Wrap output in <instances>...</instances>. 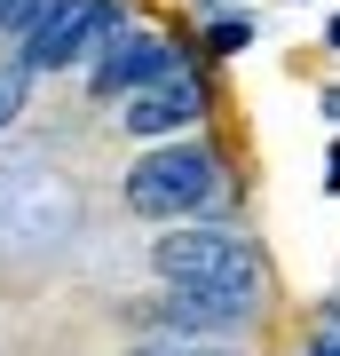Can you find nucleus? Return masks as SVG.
<instances>
[{
  "label": "nucleus",
  "instance_id": "1a4fd4ad",
  "mask_svg": "<svg viewBox=\"0 0 340 356\" xmlns=\"http://www.w3.org/2000/svg\"><path fill=\"white\" fill-rule=\"evenodd\" d=\"M8 111H16V79H0V127H8Z\"/></svg>",
  "mask_w": 340,
  "mask_h": 356
},
{
  "label": "nucleus",
  "instance_id": "0eeeda50",
  "mask_svg": "<svg viewBox=\"0 0 340 356\" xmlns=\"http://www.w3.org/2000/svg\"><path fill=\"white\" fill-rule=\"evenodd\" d=\"M245 40H253V24H245V16H222V24L206 32V48H214V56H238Z\"/></svg>",
  "mask_w": 340,
  "mask_h": 356
},
{
  "label": "nucleus",
  "instance_id": "7ed1b4c3",
  "mask_svg": "<svg viewBox=\"0 0 340 356\" xmlns=\"http://www.w3.org/2000/svg\"><path fill=\"white\" fill-rule=\"evenodd\" d=\"M119 32V0H56L48 16L24 32V72H63V64H79V56H95L103 40Z\"/></svg>",
  "mask_w": 340,
  "mask_h": 356
},
{
  "label": "nucleus",
  "instance_id": "f03ea898",
  "mask_svg": "<svg viewBox=\"0 0 340 356\" xmlns=\"http://www.w3.org/2000/svg\"><path fill=\"white\" fill-rule=\"evenodd\" d=\"M222 191V166L206 143H159L127 166V206L151 222H175V214H198L206 198Z\"/></svg>",
  "mask_w": 340,
  "mask_h": 356
},
{
  "label": "nucleus",
  "instance_id": "20e7f679",
  "mask_svg": "<svg viewBox=\"0 0 340 356\" xmlns=\"http://www.w3.org/2000/svg\"><path fill=\"white\" fill-rule=\"evenodd\" d=\"M206 111V88H198V72H166V79H151V88H135L127 95V127H135L143 143H166V135H182L190 119Z\"/></svg>",
  "mask_w": 340,
  "mask_h": 356
},
{
  "label": "nucleus",
  "instance_id": "6e6552de",
  "mask_svg": "<svg viewBox=\"0 0 340 356\" xmlns=\"http://www.w3.org/2000/svg\"><path fill=\"white\" fill-rule=\"evenodd\" d=\"M135 356H222L214 341H151V348H135Z\"/></svg>",
  "mask_w": 340,
  "mask_h": 356
},
{
  "label": "nucleus",
  "instance_id": "f257e3e1",
  "mask_svg": "<svg viewBox=\"0 0 340 356\" xmlns=\"http://www.w3.org/2000/svg\"><path fill=\"white\" fill-rule=\"evenodd\" d=\"M151 269H159V277L182 293L190 309H198L206 325L245 317V309H253V293H261V269H253L245 238H238V229H222V222L166 229V238L151 245Z\"/></svg>",
  "mask_w": 340,
  "mask_h": 356
},
{
  "label": "nucleus",
  "instance_id": "9b49d317",
  "mask_svg": "<svg viewBox=\"0 0 340 356\" xmlns=\"http://www.w3.org/2000/svg\"><path fill=\"white\" fill-rule=\"evenodd\" d=\"M316 356H340V341H325V348H316Z\"/></svg>",
  "mask_w": 340,
  "mask_h": 356
},
{
  "label": "nucleus",
  "instance_id": "9d476101",
  "mask_svg": "<svg viewBox=\"0 0 340 356\" xmlns=\"http://www.w3.org/2000/svg\"><path fill=\"white\" fill-rule=\"evenodd\" d=\"M325 40H332V48H340V16H332V32H325Z\"/></svg>",
  "mask_w": 340,
  "mask_h": 356
},
{
  "label": "nucleus",
  "instance_id": "423d86ee",
  "mask_svg": "<svg viewBox=\"0 0 340 356\" xmlns=\"http://www.w3.org/2000/svg\"><path fill=\"white\" fill-rule=\"evenodd\" d=\"M48 8H56V0H0V32H16V40H24Z\"/></svg>",
  "mask_w": 340,
  "mask_h": 356
},
{
  "label": "nucleus",
  "instance_id": "39448f33",
  "mask_svg": "<svg viewBox=\"0 0 340 356\" xmlns=\"http://www.w3.org/2000/svg\"><path fill=\"white\" fill-rule=\"evenodd\" d=\"M175 72V48H166L159 32H127L119 48H103V64H95V95L111 103V95H135V88H151V79Z\"/></svg>",
  "mask_w": 340,
  "mask_h": 356
}]
</instances>
